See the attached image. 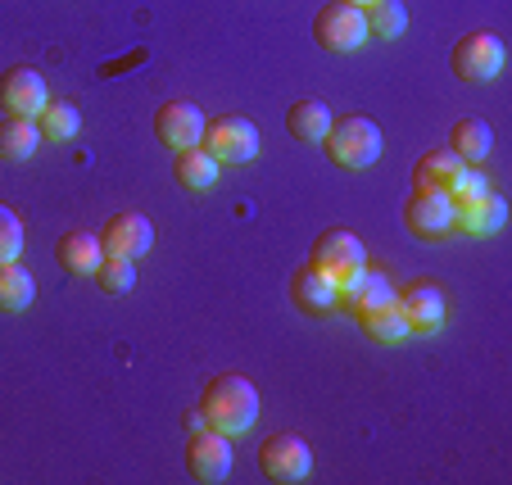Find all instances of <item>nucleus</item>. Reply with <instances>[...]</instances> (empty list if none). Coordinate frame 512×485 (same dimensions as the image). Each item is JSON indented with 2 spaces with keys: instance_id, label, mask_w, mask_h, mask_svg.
Returning <instances> with one entry per match:
<instances>
[{
  "instance_id": "nucleus-1",
  "label": "nucleus",
  "mask_w": 512,
  "mask_h": 485,
  "mask_svg": "<svg viewBox=\"0 0 512 485\" xmlns=\"http://www.w3.org/2000/svg\"><path fill=\"white\" fill-rule=\"evenodd\" d=\"M200 413L204 427L223 431V436H245L259 422V386L241 372H223L213 377L200 395Z\"/></svg>"
},
{
  "instance_id": "nucleus-2",
  "label": "nucleus",
  "mask_w": 512,
  "mask_h": 485,
  "mask_svg": "<svg viewBox=\"0 0 512 485\" xmlns=\"http://www.w3.org/2000/svg\"><path fill=\"white\" fill-rule=\"evenodd\" d=\"M322 150L331 155V164L340 168H368L381 159L386 141H381V127L363 114H345V118H331L327 136H322Z\"/></svg>"
},
{
  "instance_id": "nucleus-3",
  "label": "nucleus",
  "mask_w": 512,
  "mask_h": 485,
  "mask_svg": "<svg viewBox=\"0 0 512 485\" xmlns=\"http://www.w3.org/2000/svg\"><path fill=\"white\" fill-rule=\"evenodd\" d=\"M309 268H318L340 291V286H349L358 272L368 268V250H363V241H358L349 227H327L309 250Z\"/></svg>"
},
{
  "instance_id": "nucleus-4",
  "label": "nucleus",
  "mask_w": 512,
  "mask_h": 485,
  "mask_svg": "<svg viewBox=\"0 0 512 485\" xmlns=\"http://www.w3.org/2000/svg\"><path fill=\"white\" fill-rule=\"evenodd\" d=\"M200 146L209 150L218 164H250L254 155H259V127L250 123V118L241 114H223V118H209L204 123V136Z\"/></svg>"
},
{
  "instance_id": "nucleus-5",
  "label": "nucleus",
  "mask_w": 512,
  "mask_h": 485,
  "mask_svg": "<svg viewBox=\"0 0 512 485\" xmlns=\"http://www.w3.org/2000/svg\"><path fill=\"white\" fill-rule=\"evenodd\" d=\"M313 41H318L322 50H331V55H349V50H358L368 41V19H363L358 5L331 0V5H322V10L313 14Z\"/></svg>"
},
{
  "instance_id": "nucleus-6",
  "label": "nucleus",
  "mask_w": 512,
  "mask_h": 485,
  "mask_svg": "<svg viewBox=\"0 0 512 485\" xmlns=\"http://www.w3.org/2000/svg\"><path fill=\"white\" fill-rule=\"evenodd\" d=\"M232 463H236L232 436H223V431H213V427L191 431V440H186V472H191L195 481H204V485L227 481Z\"/></svg>"
},
{
  "instance_id": "nucleus-7",
  "label": "nucleus",
  "mask_w": 512,
  "mask_h": 485,
  "mask_svg": "<svg viewBox=\"0 0 512 485\" xmlns=\"http://www.w3.org/2000/svg\"><path fill=\"white\" fill-rule=\"evenodd\" d=\"M449 68H454L463 82H490L503 73V41L494 32H467L458 37L454 55H449Z\"/></svg>"
},
{
  "instance_id": "nucleus-8",
  "label": "nucleus",
  "mask_w": 512,
  "mask_h": 485,
  "mask_svg": "<svg viewBox=\"0 0 512 485\" xmlns=\"http://www.w3.org/2000/svg\"><path fill=\"white\" fill-rule=\"evenodd\" d=\"M259 467L268 481H304V476L313 472V449L304 445V436H295V431H281V436H272L268 445L259 449Z\"/></svg>"
},
{
  "instance_id": "nucleus-9",
  "label": "nucleus",
  "mask_w": 512,
  "mask_h": 485,
  "mask_svg": "<svg viewBox=\"0 0 512 485\" xmlns=\"http://www.w3.org/2000/svg\"><path fill=\"white\" fill-rule=\"evenodd\" d=\"M404 227L422 241H440L445 232H454V200L449 191H413L404 204Z\"/></svg>"
},
{
  "instance_id": "nucleus-10",
  "label": "nucleus",
  "mask_w": 512,
  "mask_h": 485,
  "mask_svg": "<svg viewBox=\"0 0 512 485\" xmlns=\"http://www.w3.org/2000/svg\"><path fill=\"white\" fill-rule=\"evenodd\" d=\"M204 123H209V118H204L200 105H191V100H168L155 114V136H159V146H168L177 155V150L200 146Z\"/></svg>"
},
{
  "instance_id": "nucleus-11",
  "label": "nucleus",
  "mask_w": 512,
  "mask_h": 485,
  "mask_svg": "<svg viewBox=\"0 0 512 485\" xmlns=\"http://www.w3.org/2000/svg\"><path fill=\"white\" fill-rule=\"evenodd\" d=\"M503 223H508V200H503V195H494V191L454 204V232L472 236V241L503 232Z\"/></svg>"
},
{
  "instance_id": "nucleus-12",
  "label": "nucleus",
  "mask_w": 512,
  "mask_h": 485,
  "mask_svg": "<svg viewBox=\"0 0 512 485\" xmlns=\"http://www.w3.org/2000/svg\"><path fill=\"white\" fill-rule=\"evenodd\" d=\"M46 78H41L37 68L19 64L10 68L5 78H0V109H10V114H23V118H37L46 109Z\"/></svg>"
},
{
  "instance_id": "nucleus-13",
  "label": "nucleus",
  "mask_w": 512,
  "mask_h": 485,
  "mask_svg": "<svg viewBox=\"0 0 512 485\" xmlns=\"http://www.w3.org/2000/svg\"><path fill=\"white\" fill-rule=\"evenodd\" d=\"M105 254H123V259H141V254L155 250V223L141 214H114L100 232Z\"/></svg>"
},
{
  "instance_id": "nucleus-14",
  "label": "nucleus",
  "mask_w": 512,
  "mask_h": 485,
  "mask_svg": "<svg viewBox=\"0 0 512 485\" xmlns=\"http://www.w3.org/2000/svg\"><path fill=\"white\" fill-rule=\"evenodd\" d=\"M399 300V313H404L408 331H440L445 327V291L435 282H413L395 295Z\"/></svg>"
},
{
  "instance_id": "nucleus-15",
  "label": "nucleus",
  "mask_w": 512,
  "mask_h": 485,
  "mask_svg": "<svg viewBox=\"0 0 512 485\" xmlns=\"http://www.w3.org/2000/svg\"><path fill=\"white\" fill-rule=\"evenodd\" d=\"M290 300H295V309H300V313H309V318H327V313L340 304V291L327 282V277H322L318 268H309V263H304V268L290 277Z\"/></svg>"
},
{
  "instance_id": "nucleus-16",
  "label": "nucleus",
  "mask_w": 512,
  "mask_h": 485,
  "mask_svg": "<svg viewBox=\"0 0 512 485\" xmlns=\"http://www.w3.org/2000/svg\"><path fill=\"white\" fill-rule=\"evenodd\" d=\"M55 259H59V268H64L68 277H87V272L100 268V259H105V245H100L96 232H82V227H73V232L59 236Z\"/></svg>"
},
{
  "instance_id": "nucleus-17",
  "label": "nucleus",
  "mask_w": 512,
  "mask_h": 485,
  "mask_svg": "<svg viewBox=\"0 0 512 485\" xmlns=\"http://www.w3.org/2000/svg\"><path fill=\"white\" fill-rule=\"evenodd\" d=\"M463 168L467 164L449 146L426 150V155L413 164V191H449V186H454V177L463 173Z\"/></svg>"
},
{
  "instance_id": "nucleus-18",
  "label": "nucleus",
  "mask_w": 512,
  "mask_h": 485,
  "mask_svg": "<svg viewBox=\"0 0 512 485\" xmlns=\"http://www.w3.org/2000/svg\"><path fill=\"white\" fill-rule=\"evenodd\" d=\"M37 146H41L37 118H23V114L0 118V159H5V164H23V159H32Z\"/></svg>"
},
{
  "instance_id": "nucleus-19",
  "label": "nucleus",
  "mask_w": 512,
  "mask_h": 485,
  "mask_svg": "<svg viewBox=\"0 0 512 485\" xmlns=\"http://www.w3.org/2000/svg\"><path fill=\"white\" fill-rule=\"evenodd\" d=\"M395 295H399V291L390 286V277H386V272H377V268H363L349 286H340V300H345L354 313L377 309V304H390Z\"/></svg>"
},
{
  "instance_id": "nucleus-20",
  "label": "nucleus",
  "mask_w": 512,
  "mask_h": 485,
  "mask_svg": "<svg viewBox=\"0 0 512 485\" xmlns=\"http://www.w3.org/2000/svg\"><path fill=\"white\" fill-rule=\"evenodd\" d=\"M327 127H331V109L322 105V100H295V105L286 109V132L295 136V141H304V146H322Z\"/></svg>"
},
{
  "instance_id": "nucleus-21",
  "label": "nucleus",
  "mask_w": 512,
  "mask_h": 485,
  "mask_svg": "<svg viewBox=\"0 0 512 485\" xmlns=\"http://www.w3.org/2000/svg\"><path fill=\"white\" fill-rule=\"evenodd\" d=\"M449 150H454L463 164H481L494 150V132L485 118H458L454 132H449Z\"/></svg>"
},
{
  "instance_id": "nucleus-22",
  "label": "nucleus",
  "mask_w": 512,
  "mask_h": 485,
  "mask_svg": "<svg viewBox=\"0 0 512 485\" xmlns=\"http://www.w3.org/2000/svg\"><path fill=\"white\" fill-rule=\"evenodd\" d=\"M354 318H358V327H363V336L377 340V345H399V340L408 336V322H404V313H399V300L377 304V309H363V313H354Z\"/></svg>"
},
{
  "instance_id": "nucleus-23",
  "label": "nucleus",
  "mask_w": 512,
  "mask_h": 485,
  "mask_svg": "<svg viewBox=\"0 0 512 485\" xmlns=\"http://www.w3.org/2000/svg\"><path fill=\"white\" fill-rule=\"evenodd\" d=\"M173 173H177V182H182L186 191H209V186L218 182V159H213L204 146L177 150V159H173Z\"/></svg>"
},
{
  "instance_id": "nucleus-24",
  "label": "nucleus",
  "mask_w": 512,
  "mask_h": 485,
  "mask_svg": "<svg viewBox=\"0 0 512 485\" xmlns=\"http://www.w3.org/2000/svg\"><path fill=\"white\" fill-rule=\"evenodd\" d=\"M37 127H41V141L64 146V141H73L82 132V109L68 105V100H46V109L37 114Z\"/></svg>"
},
{
  "instance_id": "nucleus-25",
  "label": "nucleus",
  "mask_w": 512,
  "mask_h": 485,
  "mask_svg": "<svg viewBox=\"0 0 512 485\" xmlns=\"http://www.w3.org/2000/svg\"><path fill=\"white\" fill-rule=\"evenodd\" d=\"M32 295H37V286H32V272L19 268V259H14V263H0V313H23L32 304Z\"/></svg>"
},
{
  "instance_id": "nucleus-26",
  "label": "nucleus",
  "mask_w": 512,
  "mask_h": 485,
  "mask_svg": "<svg viewBox=\"0 0 512 485\" xmlns=\"http://www.w3.org/2000/svg\"><path fill=\"white\" fill-rule=\"evenodd\" d=\"M363 19H368V32L381 41H395L408 32V10L404 0H372V5H363Z\"/></svg>"
},
{
  "instance_id": "nucleus-27",
  "label": "nucleus",
  "mask_w": 512,
  "mask_h": 485,
  "mask_svg": "<svg viewBox=\"0 0 512 485\" xmlns=\"http://www.w3.org/2000/svg\"><path fill=\"white\" fill-rule=\"evenodd\" d=\"M96 282L105 295H127L136 286V259H123V254H105L96 268Z\"/></svg>"
},
{
  "instance_id": "nucleus-28",
  "label": "nucleus",
  "mask_w": 512,
  "mask_h": 485,
  "mask_svg": "<svg viewBox=\"0 0 512 485\" xmlns=\"http://www.w3.org/2000/svg\"><path fill=\"white\" fill-rule=\"evenodd\" d=\"M23 254V218L0 200V263H14Z\"/></svg>"
},
{
  "instance_id": "nucleus-29",
  "label": "nucleus",
  "mask_w": 512,
  "mask_h": 485,
  "mask_svg": "<svg viewBox=\"0 0 512 485\" xmlns=\"http://www.w3.org/2000/svg\"><path fill=\"white\" fill-rule=\"evenodd\" d=\"M485 191H490V177H485L481 173V164H467L463 168V173H458L454 177V186H449V200H476V195H485Z\"/></svg>"
},
{
  "instance_id": "nucleus-30",
  "label": "nucleus",
  "mask_w": 512,
  "mask_h": 485,
  "mask_svg": "<svg viewBox=\"0 0 512 485\" xmlns=\"http://www.w3.org/2000/svg\"><path fill=\"white\" fill-rule=\"evenodd\" d=\"M182 422H186V431H200V427H204V413H200V408H191Z\"/></svg>"
},
{
  "instance_id": "nucleus-31",
  "label": "nucleus",
  "mask_w": 512,
  "mask_h": 485,
  "mask_svg": "<svg viewBox=\"0 0 512 485\" xmlns=\"http://www.w3.org/2000/svg\"><path fill=\"white\" fill-rule=\"evenodd\" d=\"M345 5H358V10H363V5H372V0H345Z\"/></svg>"
}]
</instances>
